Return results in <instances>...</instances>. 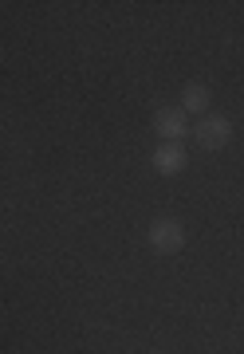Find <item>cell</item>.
I'll return each instance as SVG.
<instances>
[{
	"label": "cell",
	"instance_id": "obj_1",
	"mask_svg": "<svg viewBox=\"0 0 244 354\" xmlns=\"http://www.w3.org/2000/svg\"><path fill=\"white\" fill-rule=\"evenodd\" d=\"M146 241H150V248L158 256H178L185 248V241H189V232L173 216H158L154 225H150V232H146Z\"/></svg>",
	"mask_w": 244,
	"mask_h": 354
},
{
	"label": "cell",
	"instance_id": "obj_2",
	"mask_svg": "<svg viewBox=\"0 0 244 354\" xmlns=\"http://www.w3.org/2000/svg\"><path fill=\"white\" fill-rule=\"evenodd\" d=\"M193 142H197L201 150H209V153L225 150V146L232 142V122L225 118V114H205V118L193 127Z\"/></svg>",
	"mask_w": 244,
	"mask_h": 354
},
{
	"label": "cell",
	"instance_id": "obj_3",
	"mask_svg": "<svg viewBox=\"0 0 244 354\" xmlns=\"http://www.w3.org/2000/svg\"><path fill=\"white\" fill-rule=\"evenodd\" d=\"M150 165H154V174H162V177H178L181 169L189 165V153H185L181 142H162V146H154V153H150Z\"/></svg>",
	"mask_w": 244,
	"mask_h": 354
},
{
	"label": "cell",
	"instance_id": "obj_4",
	"mask_svg": "<svg viewBox=\"0 0 244 354\" xmlns=\"http://www.w3.org/2000/svg\"><path fill=\"white\" fill-rule=\"evenodd\" d=\"M154 134H162L166 142H181L185 134H193L189 114L181 111V106H162V111L154 114Z\"/></svg>",
	"mask_w": 244,
	"mask_h": 354
},
{
	"label": "cell",
	"instance_id": "obj_5",
	"mask_svg": "<svg viewBox=\"0 0 244 354\" xmlns=\"http://www.w3.org/2000/svg\"><path fill=\"white\" fill-rule=\"evenodd\" d=\"M209 102H213V91L205 83H185L181 87V111L185 114H209Z\"/></svg>",
	"mask_w": 244,
	"mask_h": 354
}]
</instances>
